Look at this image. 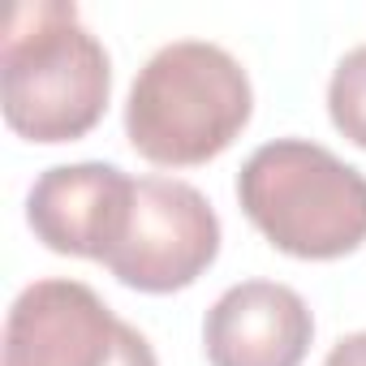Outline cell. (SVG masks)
Instances as JSON below:
<instances>
[{
	"mask_svg": "<svg viewBox=\"0 0 366 366\" xmlns=\"http://www.w3.org/2000/svg\"><path fill=\"white\" fill-rule=\"evenodd\" d=\"M112 95L108 48L82 26L69 0H22L0 35V108L26 142L86 138Z\"/></svg>",
	"mask_w": 366,
	"mask_h": 366,
	"instance_id": "obj_1",
	"label": "cell"
},
{
	"mask_svg": "<svg viewBox=\"0 0 366 366\" xmlns=\"http://www.w3.org/2000/svg\"><path fill=\"white\" fill-rule=\"evenodd\" d=\"M250 112L254 86L233 52L207 39H177L138 69L125 99V138L159 168H194L224 155Z\"/></svg>",
	"mask_w": 366,
	"mask_h": 366,
	"instance_id": "obj_2",
	"label": "cell"
},
{
	"mask_svg": "<svg viewBox=\"0 0 366 366\" xmlns=\"http://www.w3.org/2000/svg\"><path fill=\"white\" fill-rule=\"evenodd\" d=\"M237 203L289 259L332 263L366 242V172L310 138H272L250 151Z\"/></svg>",
	"mask_w": 366,
	"mask_h": 366,
	"instance_id": "obj_3",
	"label": "cell"
},
{
	"mask_svg": "<svg viewBox=\"0 0 366 366\" xmlns=\"http://www.w3.org/2000/svg\"><path fill=\"white\" fill-rule=\"evenodd\" d=\"M0 366H159V357L91 285L52 276L14 297Z\"/></svg>",
	"mask_w": 366,
	"mask_h": 366,
	"instance_id": "obj_4",
	"label": "cell"
},
{
	"mask_svg": "<svg viewBox=\"0 0 366 366\" xmlns=\"http://www.w3.org/2000/svg\"><path fill=\"white\" fill-rule=\"evenodd\" d=\"M220 254V216L203 190L177 177H138L121 242L104 267L138 293L190 289Z\"/></svg>",
	"mask_w": 366,
	"mask_h": 366,
	"instance_id": "obj_5",
	"label": "cell"
},
{
	"mask_svg": "<svg viewBox=\"0 0 366 366\" xmlns=\"http://www.w3.org/2000/svg\"><path fill=\"white\" fill-rule=\"evenodd\" d=\"M134 181L125 168L104 159L56 164L39 172L26 194V224L52 254L104 263L125 233L134 207Z\"/></svg>",
	"mask_w": 366,
	"mask_h": 366,
	"instance_id": "obj_6",
	"label": "cell"
},
{
	"mask_svg": "<svg viewBox=\"0 0 366 366\" xmlns=\"http://www.w3.org/2000/svg\"><path fill=\"white\" fill-rule=\"evenodd\" d=\"M310 340L315 315L280 280H242L203 319V353L212 366H302Z\"/></svg>",
	"mask_w": 366,
	"mask_h": 366,
	"instance_id": "obj_7",
	"label": "cell"
},
{
	"mask_svg": "<svg viewBox=\"0 0 366 366\" xmlns=\"http://www.w3.org/2000/svg\"><path fill=\"white\" fill-rule=\"evenodd\" d=\"M327 117L332 125L366 151V44L349 48L327 82Z\"/></svg>",
	"mask_w": 366,
	"mask_h": 366,
	"instance_id": "obj_8",
	"label": "cell"
},
{
	"mask_svg": "<svg viewBox=\"0 0 366 366\" xmlns=\"http://www.w3.org/2000/svg\"><path fill=\"white\" fill-rule=\"evenodd\" d=\"M323 366H366V327H362V332L340 336V340L327 349Z\"/></svg>",
	"mask_w": 366,
	"mask_h": 366,
	"instance_id": "obj_9",
	"label": "cell"
}]
</instances>
